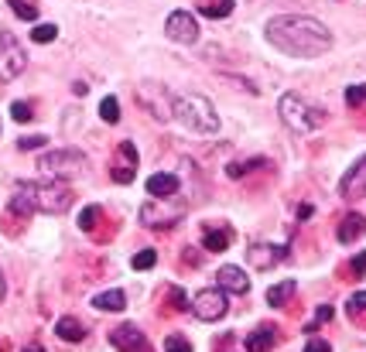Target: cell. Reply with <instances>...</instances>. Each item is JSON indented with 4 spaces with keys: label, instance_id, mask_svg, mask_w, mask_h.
I'll list each match as a JSON object with an SVG mask.
<instances>
[{
    "label": "cell",
    "instance_id": "cell-1",
    "mask_svg": "<svg viewBox=\"0 0 366 352\" xmlns=\"http://www.w3.org/2000/svg\"><path fill=\"white\" fill-rule=\"evenodd\" d=\"M267 41L274 48H281L285 55L294 58H315L332 48V35L322 21L315 17H305V14H281V17H271L267 21Z\"/></svg>",
    "mask_w": 366,
    "mask_h": 352
},
{
    "label": "cell",
    "instance_id": "cell-2",
    "mask_svg": "<svg viewBox=\"0 0 366 352\" xmlns=\"http://www.w3.org/2000/svg\"><path fill=\"white\" fill-rule=\"evenodd\" d=\"M76 192L51 178V182H17L14 198H10V212L14 216H35V212H48V216H62L65 209H72Z\"/></svg>",
    "mask_w": 366,
    "mask_h": 352
},
{
    "label": "cell",
    "instance_id": "cell-3",
    "mask_svg": "<svg viewBox=\"0 0 366 352\" xmlns=\"http://www.w3.org/2000/svg\"><path fill=\"white\" fill-rule=\"evenodd\" d=\"M171 117L178 120V123H185L189 130H196V134H219V113L212 110V103L205 96H199V93L175 96Z\"/></svg>",
    "mask_w": 366,
    "mask_h": 352
},
{
    "label": "cell",
    "instance_id": "cell-4",
    "mask_svg": "<svg viewBox=\"0 0 366 352\" xmlns=\"http://www.w3.org/2000/svg\"><path fill=\"white\" fill-rule=\"evenodd\" d=\"M278 110H281V120H285L294 134H308V130H315L326 120V113H319L315 106H308L298 93H285L281 103H278Z\"/></svg>",
    "mask_w": 366,
    "mask_h": 352
},
{
    "label": "cell",
    "instance_id": "cell-5",
    "mask_svg": "<svg viewBox=\"0 0 366 352\" xmlns=\"http://www.w3.org/2000/svg\"><path fill=\"white\" fill-rule=\"evenodd\" d=\"M41 175L45 178H72V175H82V168H86V154L76 151V147H62V151H48V154H41L38 161Z\"/></svg>",
    "mask_w": 366,
    "mask_h": 352
},
{
    "label": "cell",
    "instance_id": "cell-6",
    "mask_svg": "<svg viewBox=\"0 0 366 352\" xmlns=\"http://www.w3.org/2000/svg\"><path fill=\"white\" fill-rule=\"evenodd\" d=\"M24 69H28V55H24L21 41L14 38L10 31H0V79L14 82Z\"/></svg>",
    "mask_w": 366,
    "mask_h": 352
},
{
    "label": "cell",
    "instance_id": "cell-7",
    "mask_svg": "<svg viewBox=\"0 0 366 352\" xmlns=\"http://www.w3.org/2000/svg\"><path fill=\"white\" fill-rule=\"evenodd\" d=\"M226 308H230V294L223 287H205V291H199V298L192 305V312L199 314L202 321H219L226 314Z\"/></svg>",
    "mask_w": 366,
    "mask_h": 352
},
{
    "label": "cell",
    "instance_id": "cell-8",
    "mask_svg": "<svg viewBox=\"0 0 366 352\" xmlns=\"http://www.w3.org/2000/svg\"><path fill=\"white\" fill-rule=\"evenodd\" d=\"M164 35L178 45H196L199 41V21L189 10H171L164 21Z\"/></svg>",
    "mask_w": 366,
    "mask_h": 352
},
{
    "label": "cell",
    "instance_id": "cell-9",
    "mask_svg": "<svg viewBox=\"0 0 366 352\" xmlns=\"http://www.w3.org/2000/svg\"><path fill=\"white\" fill-rule=\"evenodd\" d=\"M137 99L144 103V106H151V113L158 120H171V103H175V96L164 89V86H158V82H148L141 93H137Z\"/></svg>",
    "mask_w": 366,
    "mask_h": 352
},
{
    "label": "cell",
    "instance_id": "cell-10",
    "mask_svg": "<svg viewBox=\"0 0 366 352\" xmlns=\"http://www.w3.org/2000/svg\"><path fill=\"white\" fill-rule=\"evenodd\" d=\"M110 342H113L120 352H151L144 332H141L137 325H130V321H127V325H117V328L110 332Z\"/></svg>",
    "mask_w": 366,
    "mask_h": 352
},
{
    "label": "cell",
    "instance_id": "cell-11",
    "mask_svg": "<svg viewBox=\"0 0 366 352\" xmlns=\"http://www.w3.org/2000/svg\"><path fill=\"white\" fill-rule=\"evenodd\" d=\"M250 264H253V271H271L274 264H281L287 257L285 246H274V243H257V246H250Z\"/></svg>",
    "mask_w": 366,
    "mask_h": 352
},
{
    "label": "cell",
    "instance_id": "cell-12",
    "mask_svg": "<svg viewBox=\"0 0 366 352\" xmlns=\"http://www.w3.org/2000/svg\"><path fill=\"white\" fill-rule=\"evenodd\" d=\"M339 192L342 198H360L366 195V157H360L346 175H342V182H339Z\"/></svg>",
    "mask_w": 366,
    "mask_h": 352
},
{
    "label": "cell",
    "instance_id": "cell-13",
    "mask_svg": "<svg viewBox=\"0 0 366 352\" xmlns=\"http://www.w3.org/2000/svg\"><path fill=\"white\" fill-rule=\"evenodd\" d=\"M216 280H219V287H223L226 294H246V291H250V277H246L240 267H219Z\"/></svg>",
    "mask_w": 366,
    "mask_h": 352
},
{
    "label": "cell",
    "instance_id": "cell-14",
    "mask_svg": "<svg viewBox=\"0 0 366 352\" xmlns=\"http://www.w3.org/2000/svg\"><path fill=\"white\" fill-rule=\"evenodd\" d=\"M274 342H278V328L274 325H257L246 335V352H271Z\"/></svg>",
    "mask_w": 366,
    "mask_h": 352
},
{
    "label": "cell",
    "instance_id": "cell-15",
    "mask_svg": "<svg viewBox=\"0 0 366 352\" xmlns=\"http://www.w3.org/2000/svg\"><path fill=\"white\" fill-rule=\"evenodd\" d=\"M148 192H151V198L178 195V178H175V175H168V171H158V175H151V178H148Z\"/></svg>",
    "mask_w": 366,
    "mask_h": 352
},
{
    "label": "cell",
    "instance_id": "cell-16",
    "mask_svg": "<svg viewBox=\"0 0 366 352\" xmlns=\"http://www.w3.org/2000/svg\"><path fill=\"white\" fill-rule=\"evenodd\" d=\"M55 335H58L62 342H82V339H86V325H82L79 318L65 314V318L55 321Z\"/></svg>",
    "mask_w": 366,
    "mask_h": 352
},
{
    "label": "cell",
    "instance_id": "cell-17",
    "mask_svg": "<svg viewBox=\"0 0 366 352\" xmlns=\"http://www.w3.org/2000/svg\"><path fill=\"white\" fill-rule=\"evenodd\" d=\"M366 233V219L360 212H349L342 223H339V243H356Z\"/></svg>",
    "mask_w": 366,
    "mask_h": 352
},
{
    "label": "cell",
    "instance_id": "cell-18",
    "mask_svg": "<svg viewBox=\"0 0 366 352\" xmlns=\"http://www.w3.org/2000/svg\"><path fill=\"white\" fill-rule=\"evenodd\" d=\"M196 7H199V14L202 17H212V21H223V17H230L233 14V0H196Z\"/></svg>",
    "mask_w": 366,
    "mask_h": 352
},
{
    "label": "cell",
    "instance_id": "cell-19",
    "mask_svg": "<svg viewBox=\"0 0 366 352\" xmlns=\"http://www.w3.org/2000/svg\"><path fill=\"white\" fill-rule=\"evenodd\" d=\"M93 308L96 312H123L127 308V294L123 291H103L93 298Z\"/></svg>",
    "mask_w": 366,
    "mask_h": 352
},
{
    "label": "cell",
    "instance_id": "cell-20",
    "mask_svg": "<svg viewBox=\"0 0 366 352\" xmlns=\"http://www.w3.org/2000/svg\"><path fill=\"white\" fill-rule=\"evenodd\" d=\"M230 239H233V230L230 226H223V230H205V250H212V253H219V250H226L230 246Z\"/></svg>",
    "mask_w": 366,
    "mask_h": 352
},
{
    "label": "cell",
    "instance_id": "cell-21",
    "mask_svg": "<svg viewBox=\"0 0 366 352\" xmlns=\"http://www.w3.org/2000/svg\"><path fill=\"white\" fill-rule=\"evenodd\" d=\"M298 291V284L294 280H285V284H274L271 291H267V305L271 308H281V305H287V298Z\"/></svg>",
    "mask_w": 366,
    "mask_h": 352
},
{
    "label": "cell",
    "instance_id": "cell-22",
    "mask_svg": "<svg viewBox=\"0 0 366 352\" xmlns=\"http://www.w3.org/2000/svg\"><path fill=\"white\" fill-rule=\"evenodd\" d=\"M10 3V10L21 17V21H38V7L31 3V0H7Z\"/></svg>",
    "mask_w": 366,
    "mask_h": 352
},
{
    "label": "cell",
    "instance_id": "cell-23",
    "mask_svg": "<svg viewBox=\"0 0 366 352\" xmlns=\"http://www.w3.org/2000/svg\"><path fill=\"white\" fill-rule=\"evenodd\" d=\"M154 264H158V253H154V250H141V253H134V260H130L134 271H151Z\"/></svg>",
    "mask_w": 366,
    "mask_h": 352
},
{
    "label": "cell",
    "instance_id": "cell-24",
    "mask_svg": "<svg viewBox=\"0 0 366 352\" xmlns=\"http://www.w3.org/2000/svg\"><path fill=\"white\" fill-rule=\"evenodd\" d=\"M100 117L106 120V123H117V120H120V103H117V96H106V99L100 103Z\"/></svg>",
    "mask_w": 366,
    "mask_h": 352
},
{
    "label": "cell",
    "instance_id": "cell-25",
    "mask_svg": "<svg viewBox=\"0 0 366 352\" xmlns=\"http://www.w3.org/2000/svg\"><path fill=\"white\" fill-rule=\"evenodd\" d=\"M100 216H103V212H100V205H86V209L79 212V230H86V233H89V230H96Z\"/></svg>",
    "mask_w": 366,
    "mask_h": 352
},
{
    "label": "cell",
    "instance_id": "cell-26",
    "mask_svg": "<svg viewBox=\"0 0 366 352\" xmlns=\"http://www.w3.org/2000/svg\"><path fill=\"white\" fill-rule=\"evenodd\" d=\"M346 312H349V318H360V314H366V291H356V294H349V301H346Z\"/></svg>",
    "mask_w": 366,
    "mask_h": 352
},
{
    "label": "cell",
    "instance_id": "cell-27",
    "mask_svg": "<svg viewBox=\"0 0 366 352\" xmlns=\"http://www.w3.org/2000/svg\"><path fill=\"white\" fill-rule=\"evenodd\" d=\"M58 38V28L55 24H38V28H31V41H38V45H48V41Z\"/></svg>",
    "mask_w": 366,
    "mask_h": 352
},
{
    "label": "cell",
    "instance_id": "cell-28",
    "mask_svg": "<svg viewBox=\"0 0 366 352\" xmlns=\"http://www.w3.org/2000/svg\"><path fill=\"white\" fill-rule=\"evenodd\" d=\"M134 171H137L134 164H113V168H110V178L120 182V185H130V182H134Z\"/></svg>",
    "mask_w": 366,
    "mask_h": 352
},
{
    "label": "cell",
    "instance_id": "cell-29",
    "mask_svg": "<svg viewBox=\"0 0 366 352\" xmlns=\"http://www.w3.org/2000/svg\"><path fill=\"white\" fill-rule=\"evenodd\" d=\"M10 117L17 120V123H28V120L35 117V110H31V103L17 99V103H10Z\"/></svg>",
    "mask_w": 366,
    "mask_h": 352
},
{
    "label": "cell",
    "instance_id": "cell-30",
    "mask_svg": "<svg viewBox=\"0 0 366 352\" xmlns=\"http://www.w3.org/2000/svg\"><path fill=\"white\" fill-rule=\"evenodd\" d=\"M164 352H192V346H189V339H182V335H168V339H164Z\"/></svg>",
    "mask_w": 366,
    "mask_h": 352
},
{
    "label": "cell",
    "instance_id": "cell-31",
    "mask_svg": "<svg viewBox=\"0 0 366 352\" xmlns=\"http://www.w3.org/2000/svg\"><path fill=\"white\" fill-rule=\"evenodd\" d=\"M45 144H48V137H41V134H31V137H21V141H17L21 151H38Z\"/></svg>",
    "mask_w": 366,
    "mask_h": 352
},
{
    "label": "cell",
    "instance_id": "cell-32",
    "mask_svg": "<svg viewBox=\"0 0 366 352\" xmlns=\"http://www.w3.org/2000/svg\"><path fill=\"white\" fill-rule=\"evenodd\" d=\"M346 103H349V106L366 103V86H349V89H346Z\"/></svg>",
    "mask_w": 366,
    "mask_h": 352
},
{
    "label": "cell",
    "instance_id": "cell-33",
    "mask_svg": "<svg viewBox=\"0 0 366 352\" xmlns=\"http://www.w3.org/2000/svg\"><path fill=\"white\" fill-rule=\"evenodd\" d=\"M168 301H171L178 312H185V308H189V301H185V291H182V287H171V291H168Z\"/></svg>",
    "mask_w": 366,
    "mask_h": 352
},
{
    "label": "cell",
    "instance_id": "cell-34",
    "mask_svg": "<svg viewBox=\"0 0 366 352\" xmlns=\"http://www.w3.org/2000/svg\"><path fill=\"white\" fill-rule=\"evenodd\" d=\"M305 352H332V349H328V342H322V339H312V342L305 346Z\"/></svg>",
    "mask_w": 366,
    "mask_h": 352
},
{
    "label": "cell",
    "instance_id": "cell-35",
    "mask_svg": "<svg viewBox=\"0 0 366 352\" xmlns=\"http://www.w3.org/2000/svg\"><path fill=\"white\" fill-rule=\"evenodd\" d=\"M353 271H356V274H363V271H366V253L353 257Z\"/></svg>",
    "mask_w": 366,
    "mask_h": 352
},
{
    "label": "cell",
    "instance_id": "cell-36",
    "mask_svg": "<svg viewBox=\"0 0 366 352\" xmlns=\"http://www.w3.org/2000/svg\"><path fill=\"white\" fill-rule=\"evenodd\" d=\"M328 318H332V308H328V305H322V308H319V321H328Z\"/></svg>",
    "mask_w": 366,
    "mask_h": 352
},
{
    "label": "cell",
    "instance_id": "cell-37",
    "mask_svg": "<svg viewBox=\"0 0 366 352\" xmlns=\"http://www.w3.org/2000/svg\"><path fill=\"white\" fill-rule=\"evenodd\" d=\"M3 294H7V280H3V271H0V301H3Z\"/></svg>",
    "mask_w": 366,
    "mask_h": 352
},
{
    "label": "cell",
    "instance_id": "cell-38",
    "mask_svg": "<svg viewBox=\"0 0 366 352\" xmlns=\"http://www.w3.org/2000/svg\"><path fill=\"white\" fill-rule=\"evenodd\" d=\"M24 352H41V346H24Z\"/></svg>",
    "mask_w": 366,
    "mask_h": 352
}]
</instances>
